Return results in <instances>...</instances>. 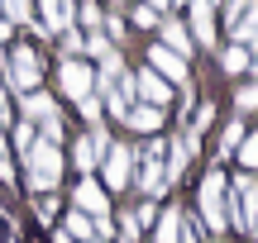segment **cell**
Returning a JSON list of instances; mask_svg holds the SVG:
<instances>
[{
	"label": "cell",
	"instance_id": "ffe728a7",
	"mask_svg": "<svg viewBox=\"0 0 258 243\" xmlns=\"http://www.w3.org/2000/svg\"><path fill=\"white\" fill-rule=\"evenodd\" d=\"M34 139H38V129H34V124H24V119H19V124H10V148H19V158L34 148Z\"/></svg>",
	"mask_w": 258,
	"mask_h": 243
},
{
	"label": "cell",
	"instance_id": "d6a6232c",
	"mask_svg": "<svg viewBox=\"0 0 258 243\" xmlns=\"http://www.w3.org/2000/svg\"><path fill=\"white\" fill-rule=\"evenodd\" d=\"M234 105H239V110H258V86H244V91L234 95Z\"/></svg>",
	"mask_w": 258,
	"mask_h": 243
},
{
	"label": "cell",
	"instance_id": "4316f807",
	"mask_svg": "<svg viewBox=\"0 0 258 243\" xmlns=\"http://www.w3.org/2000/svg\"><path fill=\"white\" fill-rule=\"evenodd\" d=\"M134 24H144V29H158V24H163V15H158V10H148V5H134Z\"/></svg>",
	"mask_w": 258,
	"mask_h": 243
},
{
	"label": "cell",
	"instance_id": "d6986e66",
	"mask_svg": "<svg viewBox=\"0 0 258 243\" xmlns=\"http://www.w3.org/2000/svg\"><path fill=\"white\" fill-rule=\"evenodd\" d=\"M239 143H244V124H239V119H230V124L220 129V162L230 158V153H239Z\"/></svg>",
	"mask_w": 258,
	"mask_h": 243
},
{
	"label": "cell",
	"instance_id": "603a6c76",
	"mask_svg": "<svg viewBox=\"0 0 258 243\" xmlns=\"http://www.w3.org/2000/svg\"><path fill=\"white\" fill-rule=\"evenodd\" d=\"M77 110H82V119H86V124H101V110H105V105H101V95L91 91L86 100H77Z\"/></svg>",
	"mask_w": 258,
	"mask_h": 243
},
{
	"label": "cell",
	"instance_id": "5bb4252c",
	"mask_svg": "<svg viewBox=\"0 0 258 243\" xmlns=\"http://www.w3.org/2000/svg\"><path fill=\"white\" fill-rule=\"evenodd\" d=\"M182 238V210H158V219H153V243H177Z\"/></svg>",
	"mask_w": 258,
	"mask_h": 243
},
{
	"label": "cell",
	"instance_id": "8992f818",
	"mask_svg": "<svg viewBox=\"0 0 258 243\" xmlns=\"http://www.w3.org/2000/svg\"><path fill=\"white\" fill-rule=\"evenodd\" d=\"M101 172H105V186L110 191L134 186V148L110 139V148H105V158H101Z\"/></svg>",
	"mask_w": 258,
	"mask_h": 243
},
{
	"label": "cell",
	"instance_id": "8fae6325",
	"mask_svg": "<svg viewBox=\"0 0 258 243\" xmlns=\"http://www.w3.org/2000/svg\"><path fill=\"white\" fill-rule=\"evenodd\" d=\"M186 10H191V38L215 48V5L211 0H186Z\"/></svg>",
	"mask_w": 258,
	"mask_h": 243
},
{
	"label": "cell",
	"instance_id": "6da1fadb",
	"mask_svg": "<svg viewBox=\"0 0 258 243\" xmlns=\"http://www.w3.org/2000/svg\"><path fill=\"white\" fill-rule=\"evenodd\" d=\"M19 172H24V181H29L34 196H53V191L62 186V148L34 139V148L19 158Z\"/></svg>",
	"mask_w": 258,
	"mask_h": 243
},
{
	"label": "cell",
	"instance_id": "4fadbf2b",
	"mask_svg": "<svg viewBox=\"0 0 258 243\" xmlns=\"http://www.w3.org/2000/svg\"><path fill=\"white\" fill-rule=\"evenodd\" d=\"M57 114V100L48 91H29L24 95V124H43V119H53Z\"/></svg>",
	"mask_w": 258,
	"mask_h": 243
},
{
	"label": "cell",
	"instance_id": "f35d334b",
	"mask_svg": "<svg viewBox=\"0 0 258 243\" xmlns=\"http://www.w3.org/2000/svg\"><path fill=\"white\" fill-rule=\"evenodd\" d=\"M249 72H258V48H253V57H249Z\"/></svg>",
	"mask_w": 258,
	"mask_h": 243
},
{
	"label": "cell",
	"instance_id": "d4e9b609",
	"mask_svg": "<svg viewBox=\"0 0 258 243\" xmlns=\"http://www.w3.org/2000/svg\"><path fill=\"white\" fill-rule=\"evenodd\" d=\"M177 243H201V219L186 215V210H182V238H177Z\"/></svg>",
	"mask_w": 258,
	"mask_h": 243
},
{
	"label": "cell",
	"instance_id": "7c38bea8",
	"mask_svg": "<svg viewBox=\"0 0 258 243\" xmlns=\"http://www.w3.org/2000/svg\"><path fill=\"white\" fill-rule=\"evenodd\" d=\"M163 48L167 53H177V57H186V62H191V48H196V38L186 34V24H177V19H163Z\"/></svg>",
	"mask_w": 258,
	"mask_h": 243
},
{
	"label": "cell",
	"instance_id": "f1b7e54d",
	"mask_svg": "<svg viewBox=\"0 0 258 243\" xmlns=\"http://www.w3.org/2000/svg\"><path fill=\"white\" fill-rule=\"evenodd\" d=\"M101 34H105V38H115V43H120V38L129 34V29H124V19H120V15H110V19H105V24H101Z\"/></svg>",
	"mask_w": 258,
	"mask_h": 243
},
{
	"label": "cell",
	"instance_id": "cb8c5ba5",
	"mask_svg": "<svg viewBox=\"0 0 258 243\" xmlns=\"http://www.w3.org/2000/svg\"><path fill=\"white\" fill-rule=\"evenodd\" d=\"M134 219H139V229H153V219H158V200H139V205H134Z\"/></svg>",
	"mask_w": 258,
	"mask_h": 243
},
{
	"label": "cell",
	"instance_id": "83f0119b",
	"mask_svg": "<svg viewBox=\"0 0 258 243\" xmlns=\"http://www.w3.org/2000/svg\"><path fill=\"white\" fill-rule=\"evenodd\" d=\"M77 15H82V24H91L96 34H101V24H105V15H101V5H82V10H77Z\"/></svg>",
	"mask_w": 258,
	"mask_h": 243
},
{
	"label": "cell",
	"instance_id": "8d00e7d4",
	"mask_svg": "<svg viewBox=\"0 0 258 243\" xmlns=\"http://www.w3.org/2000/svg\"><path fill=\"white\" fill-rule=\"evenodd\" d=\"M10 34H15V24H10V19H0V43H5Z\"/></svg>",
	"mask_w": 258,
	"mask_h": 243
},
{
	"label": "cell",
	"instance_id": "b9f144b4",
	"mask_svg": "<svg viewBox=\"0 0 258 243\" xmlns=\"http://www.w3.org/2000/svg\"><path fill=\"white\" fill-rule=\"evenodd\" d=\"M91 243H96V238H91Z\"/></svg>",
	"mask_w": 258,
	"mask_h": 243
},
{
	"label": "cell",
	"instance_id": "e575fe53",
	"mask_svg": "<svg viewBox=\"0 0 258 243\" xmlns=\"http://www.w3.org/2000/svg\"><path fill=\"white\" fill-rule=\"evenodd\" d=\"M15 124V114H10V95H5V86H0V129H10Z\"/></svg>",
	"mask_w": 258,
	"mask_h": 243
},
{
	"label": "cell",
	"instance_id": "ba28073f",
	"mask_svg": "<svg viewBox=\"0 0 258 243\" xmlns=\"http://www.w3.org/2000/svg\"><path fill=\"white\" fill-rule=\"evenodd\" d=\"M57 81H62V95H72V100H86L96 86V72L82 62V57H67L62 67H57Z\"/></svg>",
	"mask_w": 258,
	"mask_h": 243
},
{
	"label": "cell",
	"instance_id": "52a82bcc",
	"mask_svg": "<svg viewBox=\"0 0 258 243\" xmlns=\"http://www.w3.org/2000/svg\"><path fill=\"white\" fill-rule=\"evenodd\" d=\"M72 210H82V215H91V219H110V191H105L101 181L82 177L72 186Z\"/></svg>",
	"mask_w": 258,
	"mask_h": 243
},
{
	"label": "cell",
	"instance_id": "277c9868",
	"mask_svg": "<svg viewBox=\"0 0 258 243\" xmlns=\"http://www.w3.org/2000/svg\"><path fill=\"white\" fill-rule=\"evenodd\" d=\"M105 148H110V129H105V124H91L86 134H77V139H72V162H77V172L91 177L96 162L105 158Z\"/></svg>",
	"mask_w": 258,
	"mask_h": 243
},
{
	"label": "cell",
	"instance_id": "e0dca14e",
	"mask_svg": "<svg viewBox=\"0 0 258 243\" xmlns=\"http://www.w3.org/2000/svg\"><path fill=\"white\" fill-rule=\"evenodd\" d=\"M234 34V43H253L258 48V0H249V10H244V19L230 29Z\"/></svg>",
	"mask_w": 258,
	"mask_h": 243
},
{
	"label": "cell",
	"instance_id": "3957f363",
	"mask_svg": "<svg viewBox=\"0 0 258 243\" xmlns=\"http://www.w3.org/2000/svg\"><path fill=\"white\" fill-rule=\"evenodd\" d=\"M225 196H230V177H220V172H206L201 177V191H196V219H201V229H211V234H225Z\"/></svg>",
	"mask_w": 258,
	"mask_h": 243
},
{
	"label": "cell",
	"instance_id": "9a60e30c",
	"mask_svg": "<svg viewBox=\"0 0 258 243\" xmlns=\"http://www.w3.org/2000/svg\"><path fill=\"white\" fill-rule=\"evenodd\" d=\"M124 124L139 129V134H158V129H163V110H153V105H134V110L124 114Z\"/></svg>",
	"mask_w": 258,
	"mask_h": 243
},
{
	"label": "cell",
	"instance_id": "30bf717a",
	"mask_svg": "<svg viewBox=\"0 0 258 243\" xmlns=\"http://www.w3.org/2000/svg\"><path fill=\"white\" fill-rule=\"evenodd\" d=\"M148 67H153V72L163 76L167 86H186V57L167 53L163 43H153V48H148Z\"/></svg>",
	"mask_w": 258,
	"mask_h": 243
},
{
	"label": "cell",
	"instance_id": "7a4b0ae2",
	"mask_svg": "<svg viewBox=\"0 0 258 243\" xmlns=\"http://www.w3.org/2000/svg\"><path fill=\"white\" fill-rule=\"evenodd\" d=\"M163 162H167V143L163 139H148L144 148H134V186L144 191V200H158L167 191Z\"/></svg>",
	"mask_w": 258,
	"mask_h": 243
},
{
	"label": "cell",
	"instance_id": "1f68e13d",
	"mask_svg": "<svg viewBox=\"0 0 258 243\" xmlns=\"http://www.w3.org/2000/svg\"><path fill=\"white\" fill-rule=\"evenodd\" d=\"M86 53H91V57H105V53H110V38H105V34H91V38H86Z\"/></svg>",
	"mask_w": 258,
	"mask_h": 243
},
{
	"label": "cell",
	"instance_id": "7402d4cb",
	"mask_svg": "<svg viewBox=\"0 0 258 243\" xmlns=\"http://www.w3.org/2000/svg\"><path fill=\"white\" fill-rule=\"evenodd\" d=\"M239 162H244V172H258V134H244V143H239Z\"/></svg>",
	"mask_w": 258,
	"mask_h": 243
},
{
	"label": "cell",
	"instance_id": "f546056e",
	"mask_svg": "<svg viewBox=\"0 0 258 243\" xmlns=\"http://www.w3.org/2000/svg\"><path fill=\"white\" fill-rule=\"evenodd\" d=\"M34 215H38V219L48 224V219L57 215V200H53V196H38V200H34Z\"/></svg>",
	"mask_w": 258,
	"mask_h": 243
},
{
	"label": "cell",
	"instance_id": "74e56055",
	"mask_svg": "<svg viewBox=\"0 0 258 243\" xmlns=\"http://www.w3.org/2000/svg\"><path fill=\"white\" fill-rule=\"evenodd\" d=\"M144 5H148V10H158V15H163V10L172 5V0H144Z\"/></svg>",
	"mask_w": 258,
	"mask_h": 243
},
{
	"label": "cell",
	"instance_id": "44dd1931",
	"mask_svg": "<svg viewBox=\"0 0 258 243\" xmlns=\"http://www.w3.org/2000/svg\"><path fill=\"white\" fill-rule=\"evenodd\" d=\"M10 24H34V0H0Z\"/></svg>",
	"mask_w": 258,
	"mask_h": 243
},
{
	"label": "cell",
	"instance_id": "4dcf8cb0",
	"mask_svg": "<svg viewBox=\"0 0 258 243\" xmlns=\"http://www.w3.org/2000/svg\"><path fill=\"white\" fill-rule=\"evenodd\" d=\"M15 177H19L15 158H10V153H0V181H5V186H15Z\"/></svg>",
	"mask_w": 258,
	"mask_h": 243
},
{
	"label": "cell",
	"instance_id": "60d3db41",
	"mask_svg": "<svg viewBox=\"0 0 258 243\" xmlns=\"http://www.w3.org/2000/svg\"><path fill=\"white\" fill-rule=\"evenodd\" d=\"M211 5H215V0H211Z\"/></svg>",
	"mask_w": 258,
	"mask_h": 243
},
{
	"label": "cell",
	"instance_id": "ab89813d",
	"mask_svg": "<svg viewBox=\"0 0 258 243\" xmlns=\"http://www.w3.org/2000/svg\"><path fill=\"white\" fill-rule=\"evenodd\" d=\"M5 148H10V139H5V129H0V153H5Z\"/></svg>",
	"mask_w": 258,
	"mask_h": 243
},
{
	"label": "cell",
	"instance_id": "836d02e7",
	"mask_svg": "<svg viewBox=\"0 0 258 243\" xmlns=\"http://www.w3.org/2000/svg\"><path fill=\"white\" fill-rule=\"evenodd\" d=\"M120 219H124L120 229H124V238H129V243H139V238H144V229H139V219H134V210H129V215H120Z\"/></svg>",
	"mask_w": 258,
	"mask_h": 243
},
{
	"label": "cell",
	"instance_id": "5b68a950",
	"mask_svg": "<svg viewBox=\"0 0 258 243\" xmlns=\"http://www.w3.org/2000/svg\"><path fill=\"white\" fill-rule=\"evenodd\" d=\"M5 76L15 91H38V81H43V62H38L34 48H15V53H5Z\"/></svg>",
	"mask_w": 258,
	"mask_h": 243
},
{
	"label": "cell",
	"instance_id": "ac0fdd59",
	"mask_svg": "<svg viewBox=\"0 0 258 243\" xmlns=\"http://www.w3.org/2000/svg\"><path fill=\"white\" fill-rule=\"evenodd\" d=\"M220 67H225V72H230V76L249 72V48H244V43H230V48H225V53H220Z\"/></svg>",
	"mask_w": 258,
	"mask_h": 243
},
{
	"label": "cell",
	"instance_id": "2e32d148",
	"mask_svg": "<svg viewBox=\"0 0 258 243\" xmlns=\"http://www.w3.org/2000/svg\"><path fill=\"white\" fill-rule=\"evenodd\" d=\"M62 234L72 238V243H91V238H96L91 215H82V210H67V215H62Z\"/></svg>",
	"mask_w": 258,
	"mask_h": 243
},
{
	"label": "cell",
	"instance_id": "9c48e42d",
	"mask_svg": "<svg viewBox=\"0 0 258 243\" xmlns=\"http://www.w3.org/2000/svg\"><path fill=\"white\" fill-rule=\"evenodd\" d=\"M134 95L144 105H153V110H163V105H172V86L163 81V76L153 72V67H144V72L134 76Z\"/></svg>",
	"mask_w": 258,
	"mask_h": 243
},
{
	"label": "cell",
	"instance_id": "484cf974",
	"mask_svg": "<svg viewBox=\"0 0 258 243\" xmlns=\"http://www.w3.org/2000/svg\"><path fill=\"white\" fill-rule=\"evenodd\" d=\"M244 10H249V0H225V29H234L244 19Z\"/></svg>",
	"mask_w": 258,
	"mask_h": 243
},
{
	"label": "cell",
	"instance_id": "d590c367",
	"mask_svg": "<svg viewBox=\"0 0 258 243\" xmlns=\"http://www.w3.org/2000/svg\"><path fill=\"white\" fill-rule=\"evenodd\" d=\"M62 48H67V57H77L86 43H82V34H62Z\"/></svg>",
	"mask_w": 258,
	"mask_h": 243
}]
</instances>
